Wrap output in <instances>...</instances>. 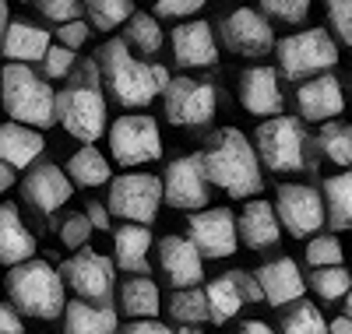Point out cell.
I'll use <instances>...</instances> for the list:
<instances>
[{
    "mask_svg": "<svg viewBox=\"0 0 352 334\" xmlns=\"http://www.w3.org/2000/svg\"><path fill=\"white\" fill-rule=\"evenodd\" d=\"M96 67H102L106 88L116 106H148L155 96L166 92L169 85V71L162 64H144V60L131 56V49L124 46V39H109L99 46L96 53Z\"/></svg>",
    "mask_w": 352,
    "mask_h": 334,
    "instance_id": "1",
    "label": "cell"
},
{
    "mask_svg": "<svg viewBox=\"0 0 352 334\" xmlns=\"http://www.w3.org/2000/svg\"><path fill=\"white\" fill-rule=\"evenodd\" d=\"M201 169L208 187L215 183L219 190H226L229 197H254L264 179H261V162L254 155L250 141L236 131V127H222L212 134L208 148L201 155Z\"/></svg>",
    "mask_w": 352,
    "mask_h": 334,
    "instance_id": "2",
    "label": "cell"
},
{
    "mask_svg": "<svg viewBox=\"0 0 352 334\" xmlns=\"http://www.w3.org/2000/svg\"><path fill=\"white\" fill-rule=\"evenodd\" d=\"M53 116L81 144H92L106 134V96L96 81V60H85L81 78H71V85L56 92Z\"/></svg>",
    "mask_w": 352,
    "mask_h": 334,
    "instance_id": "3",
    "label": "cell"
},
{
    "mask_svg": "<svg viewBox=\"0 0 352 334\" xmlns=\"http://www.w3.org/2000/svg\"><path fill=\"white\" fill-rule=\"evenodd\" d=\"M4 289L14 302V313L21 317H36V320H56L64 317V307H67V296H64V282L56 275V267L50 260H25L18 267H8V278H4Z\"/></svg>",
    "mask_w": 352,
    "mask_h": 334,
    "instance_id": "4",
    "label": "cell"
},
{
    "mask_svg": "<svg viewBox=\"0 0 352 334\" xmlns=\"http://www.w3.org/2000/svg\"><path fill=\"white\" fill-rule=\"evenodd\" d=\"M53 99L56 92L32 71L21 64H8L0 71V102L11 113V124L32 127V131H46L56 124L53 116Z\"/></svg>",
    "mask_w": 352,
    "mask_h": 334,
    "instance_id": "5",
    "label": "cell"
},
{
    "mask_svg": "<svg viewBox=\"0 0 352 334\" xmlns=\"http://www.w3.org/2000/svg\"><path fill=\"white\" fill-rule=\"evenodd\" d=\"M275 56H278V71L282 78H289L292 85H303L317 74H328L338 64V46L324 28H307V32L285 36L275 43Z\"/></svg>",
    "mask_w": 352,
    "mask_h": 334,
    "instance_id": "6",
    "label": "cell"
},
{
    "mask_svg": "<svg viewBox=\"0 0 352 334\" xmlns=\"http://www.w3.org/2000/svg\"><path fill=\"white\" fill-rule=\"evenodd\" d=\"M254 155L268 172H296L307 166V131L296 116H272L254 131Z\"/></svg>",
    "mask_w": 352,
    "mask_h": 334,
    "instance_id": "7",
    "label": "cell"
},
{
    "mask_svg": "<svg viewBox=\"0 0 352 334\" xmlns=\"http://www.w3.org/2000/svg\"><path fill=\"white\" fill-rule=\"evenodd\" d=\"M162 208V183L152 172H124L109 179V215L124 225H148Z\"/></svg>",
    "mask_w": 352,
    "mask_h": 334,
    "instance_id": "8",
    "label": "cell"
},
{
    "mask_svg": "<svg viewBox=\"0 0 352 334\" xmlns=\"http://www.w3.org/2000/svg\"><path fill=\"white\" fill-rule=\"evenodd\" d=\"M109 155L127 166H144L155 162L162 155V137H159V124L144 113H124L116 124L109 127Z\"/></svg>",
    "mask_w": 352,
    "mask_h": 334,
    "instance_id": "9",
    "label": "cell"
},
{
    "mask_svg": "<svg viewBox=\"0 0 352 334\" xmlns=\"http://www.w3.org/2000/svg\"><path fill=\"white\" fill-rule=\"evenodd\" d=\"M113 260L96 254V250H78L74 257H67L56 275L64 285L74 289V296L81 302H92V307H109V292H113Z\"/></svg>",
    "mask_w": 352,
    "mask_h": 334,
    "instance_id": "10",
    "label": "cell"
},
{
    "mask_svg": "<svg viewBox=\"0 0 352 334\" xmlns=\"http://www.w3.org/2000/svg\"><path fill=\"white\" fill-rule=\"evenodd\" d=\"M190 247L197 250V257L204 260H226L236 254L240 239H236V215L229 208H204L194 211L187 219V236H184Z\"/></svg>",
    "mask_w": 352,
    "mask_h": 334,
    "instance_id": "11",
    "label": "cell"
},
{
    "mask_svg": "<svg viewBox=\"0 0 352 334\" xmlns=\"http://www.w3.org/2000/svg\"><path fill=\"white\" fill-rule=\"evenodd\" d=\"M162 99H166V120L176 127H204L212 124V116L219 109L215 88L197 78H169Z\"/></svg>",
    "mask_w": 352,
    "mask_h": 334,
    "instance_id": "12",
    "label": "cell"
},
{
    "mask_svg": "<svg viewBox=\"0 0 352 334\" xmlns=\"http://www.w3.org/2000/svg\"><path fill=\"white\" fill-rule=\"evenodd\" d=\"M272 208H275L278 229H285L296 239L317 236L320 225H324V201H320V190H314V187L285 183V187H278V197Z\"/></svg>",
    "mask_w": 352,
    "mask_h": 334,
    "instance_id": "13",
    "label": "cell"
},
{
    "mask_svg": "<svg viewBox=\"0 0 352 334\" xmlns=\"http://www.w3.org/2000/svg\"><path fill=\"white\" fill-rule=\"evenodd\" d=\"M162 201L176 211H204L208 208V179L201 169V155H180L166 166Z\"/></svg>",
    "mask_w": 352,
    "mask_h": 334,
    "instance_id": "14",
    "label": "cell"
},
{
    "mask_svg": "<svg viewBox=\"0 0 352 334\" xmlns=\"http://www.w3.org/2000/svg\"><path fill=\"white\" fill-rule=\"evenodd\" d=\"M222 39H226V49L240 53V56H268L275 49L272 21L264 18L257 8H240V11L226 14Z\"/></svg>",
    "mask_w": 352,
    "mask_h": 334,
    "instance_id": "15",
    "label": "cell"
},
{
    "mask_svg": "<svg viewBox=\"0 0 352 334\" xmlns=\"http://www.w3.org/2000/svg\"><path fill=\"white\" fill-rule=\"evenodd\" d=\"M173 60L176 67L194 71V67H215L219 64V46L212 36V25L208 21H180L173 28Z\"/></svg>",
    "mask_w": 352,
    "mask_h": 334,
    "instance_id": "16",
    "label": "cell"
},
{
    "mask_svg": "<svg viewBox=\"0 0 352 334\" xmlns=\"http://www.w3.org/2000/svg\"><path fill=\"white\" fill-rule=\"evenodd\" d=\"M254 282L261 289V299H268V307H292V302H300L303 292H307L303 271L296 267V260H289V257L261 264L254 271Z\"/></svg>",
    "mask_w": 352,
    "mask_h": 334,
    "instance_id": "17",
    "label": "cell"
},
{
    "mask_svg": "<svg viewBox=\"0 0 352 334\" xmlns=\"http://www.w3.org/2000/svg\"><path fill=\"white\" fill-rule=\"evenodd\" d=\"M21 194L25 201L32 204L36 211H43V215H53L56 208H64L71 201V179L64 176V169H56L53 162H39L25 172L21 179Z\"/></svg>",
    "mask_w": 352,
    "mask_h": 334,
    "instance_id": "18",
    "label": "cell"
},
{
    "mask_svg": "<svg viewBox=\"0 0 352 334\" xmlns=\"http://www.w3.org/2000/svg\"><path fill=\"white\" fill-rule=\"evenodd\" d=\"M296 109L303 120L310 124H331V120L345 109V96H342V85L335 74H317L310 81H303L296 88Z\"/></svg>",
    "mask_w": 352,
    "mask_h": 334,
    "instance_id": "19",
    "label": "cell"
},
{
    "mask_svg": "<svg viewBox=\"0 0 352 334\" xmlns=\"http://www.w3.org/2000/svg\"><path fill=\"white\" fill-rule=\"evenodd\" d=\"M159 267L166 282L180 292V289H197L201 275H204V260L197 257V250L184 236H166L159 243Z\"/></svg>",
    "mask_w": 352,
    "mask_h": 334,
    "instance_id": "20",
    "label": "cell"
},
{
    "mask_svg": "<svg viewBox=\"0 0 352 334\" xmlns=\"http://www.w3.org/2000/svg\"><path fill=\"white\" fill-rule=\"evenodd\" d=\"M240 102L247 113L254 116H264V120H272V116H282V88H278V74L272 67H247L240 74Z\"/></svg>",
    "mask_w": 352,
    "mask_h": 334,
    "instance_id": "21",
    "label": "cell"
},
{
    "mask_svg": "<svg viewBox=\"0 0 352 334\" xmlns=\"http://www.w3.org/2000/svg\"><path fill=\"white\" fill-rule=\"evenodd\" d=\"M278 236L282 229L275 219V208L268 201H247V208L236 219V239H243L247 250H268L278 243Z\"/></svg>",
    "mask_w": 352,
    "mask_h": 334,
    "instance_id": "22",
    "label": "cell"
},
{
    "mask_svg": "<svg viewBox=\"0 0 352 334\" xmlns=\"http://www.w3.org/2000/svg\"><path fill=\"white\" fill-rule=\"evenodd\" d=\"M36 257V236L25 229L14 204H0V264L18 267Z\"/></svg>",
    "mask_w": 352,
    "mask_h": 334,
    "instance_id": "23",
    "label": "cell"
},
{
    "mask_svg": "<svg viewBox=\"0 0 352 334\" xmlns=\"http://www.w3.org/2000/svg\"><path fill=\"white\" fill-rule=\"evenodd\" d=\"M148 247H152L148 225H120L113 232V267L148 278Z\"/></svg>",
    "mask_w": 352,
    "mask_h": 334,
    "instance_id": "24",
    "label": "cell"
},
{
    "mask_svg": "<svg viewBox=\"0 0 352 334\" xmlns=\"http://www.w3.org/2000/svg\"><path fill=\"white\" fill-rule=\"evenodd\" d=\"M50 49V32L28 21H8V32L0 39V53L8 56V64L28 67L32 60H43Z\"/></svg>",
    "mask_w": 352,
    "mask_h": 334,
    "instance_id": "25",
    "label": "cell"
},
{
    "mask_svg": "<svg viewBox=\"0 0 352 334\" xmlns=\"http://www.w3.org/2000/svg\"><path fill=\"white\" fill-rule=\"evenodd\" d=\"M46 151V137L32 127L4 124L0 127V162L8 169H32V162Z\"/></svg>",
    "mask_w": 352,
    "mask_h": 334,
    "instance_id": "26",
    "label": "cell"
},
{
    "mask_svg": "<svg viewBox=\"0 0 352 334\" xmlns=\"http://www.w3.org/2000/svg\"><path fill=\"white\" fill-rule=\"evenodd\" d=\"M204 302H208V317L212 324H229L240 313V307H247L243 289H240V271H226L215 282H208L204 289Z\"/></svg>",
    "mask_w": 352,
    "mask_h": 334,
    "instance_id": "27",
    "label": "cell"
},
{
    "mask_svg": "<svg viewBox=\"0 0 352 334\" xmlns=\"http://www.w3.org/2000/svg\"><path fill=\"white\" fill-rule=\"evenodd\" d=\"M116 310L92 307V302H67L64 307V334H116Z\"/></svg>",
    "mask_w": 352,
    "mask_h": 334,
    "instance_id": "28",
    "label": "cell"
},
{
    "mask_svg": "<svg viewBox=\"0 0 352 334\" xmlns=\"http://www.w3.org/2000/svg\"><path fill=\"white\" fill-rule=\"evenodd\" d=\"M120 313L131 317V320H155L162 299H159V285L144 275H134L120 285Z\"/></svg>",
    "mask_w": 352,
    "mask_h": 334,
    "instance_id": "29",
    "label": "cell"
},
{
    "mask_svg": "<svg viewBox=\"0 0 352 334\" xmlns=\"http://www.w3.org/2000/svg\"><path fill=\"white\" fill-rule=\"evenodd\" d=\"M320 201H324V222L335 232L352 229V169H345L338 176H328Z\"/></svg>",
    "mask_w": 352,
    "mask_h": 334,
    "instance_id": "30",
    "label": "cell"
},
{
    "mask_svg": "<svg viewBox=\"0 0 352 334\" xmlns=\"http://www.w3.org/2000/svg\"><path fill=\"white\" fill-rule=\"evenodd\" d=\"M64 176L71 179V183H78V187H102V183H109V159L96 144H85L67 159V172Z\"/></svg>",
    "mask_w": 352,
    "mask_h": 334,
    "instance_id": "31",
    "label": "cell"
},
{
    "mask_svg": "<svg viewBox=\"0 0 352 334\" xmlns=\"http://www.w3.org/2000/svg\"><path fill=\"white\" fill-rule=\"evenodd\" d=\"M124 46L138 49L141 56H155L162 49V25L152 18V14H144V11H134L127 28H124Z\"/></svg>",
    "mask_w": 352,
    "mask_h": 334,
    "instance_id": "32",
    "label": "cell"
},
{
    "mask_svg": "<svg viewBox=\"0 0 352 334\" xmlns=\"http://www.w3.org/2000/svg\"><path fill=\"white\" fill-rule=\"evenodd\" d=\"M317 151L328 162H335L342 169H352V124H338V120L324 124L320 134H317Z\"/></svg>",
    "mask_w": 352,
    "mask_h": 334,
    "instance_id": "33",
    "label": "cell"
},
{
    "mask_svg": "<svg viewBox=\"0 0 352 334\" xmlns=\"http://www.w3.org/2000/svg\"><path fill=\"white\" fill-rule=\"evenodd\" d=\"M169 317L180 327H197L208 320V302H204V289H180L173 292V299L166 302Z\"/></svg>",
    "mask_w": 352,
    "mask_h": 334,
    "instance_id": "34",
    "label": "cell"
},
{
    "mask_svg": "<svg viewBox=\"0 0 352 334\" xmlns=\"http://www.w3.org/2000/svg\"><path fill=\"white\" fill-rule=\"evenodd\" d=\"M282 334H328L324 313L317 310V302H292L282 313Z\"/></svg>",
    "mask_w": 352,
    "mask_h": 334,
    "instance_id": "35",
    "label": "cell"
},
{
    "mask_svg": "<svg viewBox=\"0 0 352 334\" xmlns=\"http://www.w3.org/2000/svg\"><path fill=\"white\" fill-rule=\"evenodd\" d=\"M85 14H88V21H92L99 32H113L116 25L131 21L134 4L131 0H92V4H85Z\"/></svg>",
    "mask_w": 352,
    "mask_h": 334,
    "instance_id": "36",
    "label": "cell"
},
{
    "mask_svg": "<svg viewBox=\"0 0 352 334\" xmlns=\"http://www.w3.org/2000/svg\"><path fill=\"white\" fill-rule=\"evenodd\" d=\"M310 289L324 302H338L352 289V275L345 267H317V271H310Z\"/></svg>",
    "mask_w": 352,
    "mask_h": 334,
    "instance_id": "37",
    "label": "cell"
},
{
    "mask_svg": "<svg viewBox=\"0 0 352 334\" xmlns=\"http://www.w3.org/2000/svg\"><path fill=\"white\" fill-rule=\"evenodd\" d=\"M345 260V250H342V243L338 236H314L307 243V264L317 271V267H342Z\"/></svg>",
    "mask_w": 352,
    "mask_h": 334,
    "instance_id": "38",
    "label": "cell"
},
{
    "mask_svg": "<svg viewBox=\"0 0 352 334\" xmlns=\"http://www.w3.org/2000/svg\"><path fill=\"white\" fill-rule=\"evenodd\" d=\"M261 14L275 18V21H285V25H300V21H307L310 4H307V0H264Z\"/></svg>",
    "mask_w": 352,
    "mask_h": 334,
    "instance_id": "39",
    "label": "cell"
},
{
    "mask_svg": "<svg viewBox=\"0 0 352 334\" xmlns=\"http://www.w3.org/2000/svg\"><path fill=\"white\" fill-rule=\"evenodd\" d=\"M74 53L71 49H64V46H50L46 49V56H43V81L50 85V81H56V78H71V67H74Z\"/></svg>",
    "mask_w": 352,
    "mask_h": 334,
    "instance_id": "40",
    "label": "cell"
},
{
    "mask_svg": "<svg viewBox=\"0 0 352 334\" xmlns=\"http://www.w3.org/2000/svg\"><path fill=\"white\" fill-rule=\"evenodd\" d=\"M88 236H92V225H88L85 211H71V215H64V222H60V243H64V247L85 250Z\"/></svg>",
    "mask_w": 352,
    "mask_h": 334,
    "instance_id": "41",
    "label": "cell"
},
{
    "mask_svg": "<svg viewBox=\"0 0 352 334\" xmlns=\"http://www.w3.org/2000/svg\"><path fill=\"white\" fill-rule=\"evenodd\" d=\"M36 11H39L43 18H50V21L67 25V21H81L85 4H78V0H39Z\"/></svg>",
    "mask_w": 352,
    "mask_h": 334,
    "instance_id": "42",
    "label": "cell"
},
{
    "mask_svg": "<svg viewBox=\"0 0 352 334\" xmlns=\"http://www.w3.org/2000/svg\"><path fill=\"white\" fill-rule=\"evenodd\" d=\"M328 18H331V28L338 32V39L352 46V0H331Z\"/></svg>",
    "mask_w": 352,
    "mask_h": 334,
    "instance_id": "43",
    "label": "cell"
},
{
    "mask_svg": "<svg viewBox=\"0 0 352 334\" xmlns=\"http://www.w3.org/2000/svg\"><path fill=\"white\" fill-rule=\"evenodd\" d=\"M88 32H92V28H88V21H67V25H60L56 28V39H60V46L64 49H81L85 43H88Z\"/></svg>",
    "mask_w": 352,
    "mask_h": 334,
    "instance_id": "44",
    "label": "cell"
},
{
    "mask_svg": "<svg viewBox=\"0 0 352 334\" xmlns=\"http://www.w3.org/2000/svg\"><path fill=\"white\" fill-rule=\"evenodd\" d=\"M201 8H204L201 0H184V4H180V0H159L152 18H190V14H197Z\"/></svg>",
    "mask_w": 352,
    "mask_h": 334,
    "instance_id": "45",
    "label": "cell"
},
{
    "mask_svg": "<svg viewBox=\"0 0 352 334\" xmlns=\"http://www.w3.org/2000/svg\"><path fill=\"white\" fill-rule=\"evenodd\" d=\"M116 334H173V331L159 320H131L127 327H116Z\"/></svg>",
    "mask_w": 352,
    "mask_h": 334,
    "instance_id": "46",
    "label": "cell"
},
{
    "mask_svg": "<svg viewBox=\"0 0 352 334\" xmlns=\"http://www.w3.org/2000/svg\"><path fill=\"white\" fill-rule=\"evenodd\" d=\"M0 334H25L21 317L8 307V302H0Z\"/></svg>",
    "mask_w": 352,
    "mask_h": 334,
    "instance_id": "47",
    "label": "cell"
},
{
    "mask_svg": "<svg viewBox=\"0 0 352 334\" xmlns=\"http://www.w3.org/2000/svg\"><path fill=\"white\" fill-rule=\"evenodd\" d=\"M85 219H88V225H92V229H109V211H106L99 201H88Z\"/></svg>",
    "mask_w": 352,
    "mask_h": 334,
    "instance_id": "48",
    "label": "cell"
},
{
    "mask_svg": "<svg viewBox=\"0 0 352 334\" xmlns=\"http://www.w3.org/2000/svg\"><path fill=\"white\" fill-rule=\"evenodd\" d=\"M240 289H243V299H247V302H261V289H257V282H254L250 271H240Z\"/></svg>",
    "mask_w": 352,
    "mask_h": 334,
    "instance_id": "49",
    "label": "cell"
},
{
    "mask_svg": "<svg viewBox=\"0 0 352 334\" xmlns=\"http://www.w3.org/2000/svg\"><path fill=\"white\" fill-rule=\"evenodd\" d=\"M236 334H275V331L268 324H261V320H247V324H240Z\"/></svg>",
    "mask_w": 352,
    "mask_h": 334,
    "instance_id": "50",
    "label": "cell"
},
{
    "mask_svg": "<svg viewBox=\"0 0 352 334\" xmlns=\"http://www.w3.org/2000/svg\"><path fill=\"white\" fill-rule=\"evenodd\" d=\"M328 334H352V320H345V317L331 320V324H328Z\"/></svg>",
    "mask_w": 352,
    "mask_h": 334,
    "instance_id": "51",
    "label": "cell"
},
{
    "mask_svg": "<svg viewBox=\"0 0 352 334\" xmlns=\"http://www.w3.org/2000/svg\"><path fill=\"white\" fill-rule=\"evenodd\" d=\"M11 183H14V169H8L4 162H0V194L11 190Z\"/></svg>",
    "mask_w": 352,
    "mask_h": 334,
    "instance_id": "52",
    "label": "cell"
},
{
    "mask_svg": "<svg viewBox=\"0 0 352 334\" xmlns=\"http://www.w3.org/2000/svg\"><path fill=\"white\" fill-rule=\"evenodd\" d=\"M8 4H4V0H0V39H4V32H8Z\"/></svg>",
    "mask_w": 352,
    "mask_h": 334,
    "instance_id": "53",
    "label": "cell"
},
{
    "mask_svg": "<svg viewBox=\"0 0 352 334\" xmlns=\"http://www.w3.org/2000/svg\"><path fill=\"white\" fill-rule=\"evenodd\" d=\"M342 307H345V320H352V289L345 292V302H342Z\"/></svg>",
    "mask_w": 352,
    "mask_h": 334,
    "instance_id": "54",
    "label": "cell"
},
{
    "mask_svg": "<svg viewBox=\"0 0 352 334\" xmlns=\"http://www.w3.org/2000/svg\"><path fill=\"white\" fill-rule=\"evenodd\" d=\"M173 334H201L197 327H180V331H173Z\"/></svg>",
    "mask_w": 352,
    "mask_h": 334,
    "instance_id": "55",
    "label": "cell"
}]
</instances>
